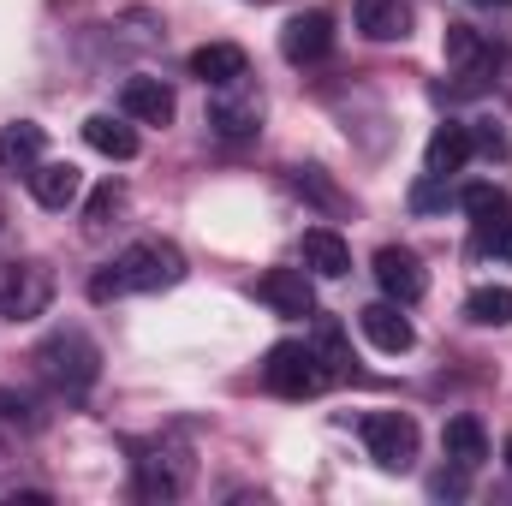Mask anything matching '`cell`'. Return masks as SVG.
Returning a JSON list of instances; mask_svg holds the SVG:
<instances>
[{
  "mask_svg": "<svg viewBox=\"0 0 512 506\" xmlns=\"http://www.w3.org/2000/svg\"><path fill=\"white\" fill-rule=\"evenodd\" d=\"M36 370L54 381V387H66V393H84V387H96V376H102V346L84 328H54L36 346Z\"/></svg>",
  "mask_w": 512,
  "mask_h": 506,
  "instance_id": "obj_2",
  "label": "cell"
},
{
  "mask_svg": "<svg viewBox=\"0 0 512 506\" xmlns=\"http://www.w3.org/2000/svg\"><path fill=\"white\" fill-rule=\"evenodd\" d=\"M471 6H512V0H471Z\"/></svg>",
  "mask_w": 512,
  "mask_h": 506,
  "instance_id": "obj_29",
  "label": "cell"
},
{
  "mask_svg": "<svg viewBox=\"0 0 512 506\" xmlns=\"http://www.w3.org/2000/svg\"><path fill=\"white\" fill-rule=\"evenodd\" d=\"M245 72H251V60H245L239 42H203V48L191 54V78H203L209 90H215V84H233V78H245Z\"/></svg>",
  "mask_w": 512,
  "mask_h": 506,
  "instance_id": "obj_16",
  "label": "cell"
},
{
  "mask_svg": "<svg viewBox=\"0 0 512 506\" xmlns=\"http://www.w3.org/2000/svg\"><path fill=\"white\" fill-rule=\"evenodd\" d=\"M78 191H84V173L72 161H36L30 167V197L42 209H66V203H78Z\"/></svg>",
  "mask_w": 512,
  "mask_h": 506,
  "instance_id": "obj_14",
  "label": "cell"
},
{
  "mask_svg": "<svg viewBox=\"0 0 512 506\" xmlns=\"http://www.w3.org/2000/svg\"><path fill=\"white\" fill-rule=\"evenodd\" d=\"M471 149H477L471 126H435L429 149H423V167H429L435 179H447V173H459V167L471 161Z\"/></svg>",
  "mask_w": 512,
  "mask_h": 506,
  "instance_id": "obj_18",
  "label": "cell"
},
{
  "mask_svg": "<svg viewBox=\"0 0 512 506\" xmlns=\"http://www.w3.org/2000/svg\"><path fill=\"white\" fill-rule=\"evenodd\" d=\"M179 280H185L179 245H167V239H137V245H126V251L90 280V298H96V304H114V298H126V292H167V286H179Z\"/></svg>",
  "mask_w": 512,
  "mask_h": 506,
  "instance_id": "obj_1",
  "label": "cell"
},
{
  "mask_svg": "<svg viewBox=\"0 0 512 506\" xmlns=\"http://www.w3.org/2000/svg\"><path fill=\"white\" fill-rule=\"evenodd\" d=\"M501 459H507V471H512V435H507V453H501Z\"/></svg>",
  "mask_w": 512,
  "mask_h": 506,
  "instance_id": "obj_30",
  "label": "cell"
},
{
  "mask_svg": "<svg viewBox=\"0 0 512 506\" xmlns=\"http://www.w3.org/2000/svg\"><path fill=\"white\" fill-rule=\"evenodd\" d=\"M477 245H483L489 256H501V262H512V209L489 215V221H477Z\"/></svg>",
  "mask_w": 512,
  "mask_h": 506,
  "instance_id": "obj_24",
  "label": "cell"
},
{
  "mask_svg": "<svg viewBox=\"0 0 512 506\" xmlns=\"http://www.w3.org/2000/svg\"><path fill=\"white\" fill-rule=\"evenodd\" d=\"M316 352H322V364H328L334 376H346V370H352V358H346V340H340V328H334V322H322V334H316Z\"/></svg>",
  "mask_w": 512,
  "mask_h": 506,
  "instance_id": "obj_27",
  "label": "cell"
},
{
  "mask_svg": "<svg viewBox=\"0 0 512 506\" xmlns=\"http://www.w3.org/2000/svg\"><path fill=\"white\" fill-rule=\"evenodd\" d=\"M280 54H286L292 66H316V60H328V54H334V12L310 6V12H298V18H286V30H280Z\"/></svg>",
  "mask_w": 512,
  "mask_h": 506,
  "instance_id": "obj_8",
  "label": "cell"
},
{
  "mask_svg": "<svg viewBox=\"0 0 512 506\" xmlns=\"http://www.w3.org/2000/svg\"><path fill=\"white\" fill-rule=\"evenodd\" d=\"M120 209H126V185H114V179L96 185V191H90V209H84V239H102Z\"/></svg>",
  "mask_w": 512,
  "mask_h": 506,
  "instance_id": "obj_23",
  "label": "cell"
},
{
  "mask_svg": "<svg viewBox=\"0 0 512 506\" xmlns=\"http://www.w3.org/2000/svg\"><path fill=\"white\" fill-rule=\"evenodd\" d=\"M441 203H447V179H435V173H429V179L411 191V209H441Z\"/></svg>",
  "mask_w": 512,
  "mask_h": 506,
  "instance_id": "obj_28",
  "label": "cell"
},
{
  "mask_svg": "<svg viewBox=\"0 0 512 506\" xmlns=\"http://www.w3.org/2000/svg\"><path fill=\"white\" fill-rule=\"evenodd\" d=\"M376 280H382V292L393 298V304H417V298L429 292L423 262L405 251V245H382V251H376Z\"/></svg>",
  "mask_w": 512,
  "mask_h": 506,
  "instance_id": "obj_11",
  "label": "cell"
},
{
  "mask_svg": "<svg viewBox=\"0 0 512 506\" xmlns=\"http://www.w3.org/2000/svg\"><path fill=\"white\" fill-rule=\"evenodd\" d=\"M262 84H256L251 72L245 78H233V84H215V96H209V131L215 137H227V143H245L262 131Z\"/></svg>",
  "mask_w": 512,
  "mask_h": 506,
  "instance_id": "obj_5",
  "label": "cell"
},
{
  "mask_svg": "<svg viewBox=\"0 0 512 506\" xmlns=\"http://www.w3.org/2000/svg\"><path fill=\"white\" fill-rule=\"evenodd\" d=\"M447 60H453L459 78L483 84V78H495V66H501V42H489V36L471 30V24H447Z\"/></svg>",
  "mask_w": 512,
  "mask_h": 506,
  "instance_id": "obj_9",
  "label": "cell"
},
{
  "mask_svg": "<svg viewBox=\"0 0 512 506\" xmlns=\"http://www.w3.org/2000/svg\"><path fill=\"white\" fill-rule=\"evenodd\" d=\"M459 203H465V215H471V221H489V215L512 209L501 185H465V197H459Z\"/></svg>",
  "mask_w": 512,
  "mask_h": 506,
  "instance_id": "obj_25",
  "label": "cell"
},
{
  "mask_svg": "<svg viewBox=\"0 0 512 506\" xmlns=\"http://www.w3.org/2000/svg\"><path fill=\"white\" fill-rule=\"evenodd\" d=\"M262 304L274 316H316V286H310V268H268L256 280Z\"/></svg>",
  "mask_w": 512,
  "mask_h": 506,
  "instance_id": "obj_10",
  "label": "cell"
},
{
  "mask_svg": "<svg viewBox=\"0 0 512 506\" xmlns=\"http://www.w3.org/2000/svg\"><path fill=\"white\" fill-rule=\"evenodd\" d=\"M84 137H90V149L108 155V161H131V155H137L131 120H114V114H90V120H84Z\"/></svg>",
  "mask_w": 512,
  "mask_h": 506,
  "instance_id": "obj_21",
  "label": "cell"
},
{
  "mask_svg": "<svg viewBox=\"0 0 512 506\" xmlns=\"http://www.w3.org/2000/svg\"><path fill=\"white\" fill-rule=\"evenodd\" d=\"M120 108H126L131 126H173V90L161 78H131Z\"/></svg>",
  "mask_w": 512,
  "mask_h": 506,
  "instance_id": "obj_15",
  "label": "cell"
},
{
  "mask_svg": "<svg viewBox=\"0 0 512 506\" xmlns=\"http://www.w3.org/2000/svg\"><path fill=\"white\" fill-rule=\"evenodd\" d=\"M298 256H304V268H310L316 280H340V274H352V245H346L334 227H310L304 245H298Z\"/></svg>",
  "mask_w": 512,
  "mask_h": 506,
  "instance_id": "obj_13",
  "label": "cell"
},
{
  "mask_svg": "<svg viewBox=\"0 0 512 506\" xmlns=\"http://www.w3.org/2000/svg\"><path fill=\"white\" fill-rule=\"evenodd\" d=\"M441 453H447V465L477 471V465L489 459V435H483V423H477V417H453V423L441 429Z\"/></svg>",
  "mask_w": 512,
  "mask_h": 506,
  "instance_id": "obj_17",
  "label": "cell"
},
{
  "mask_svg": "<svg viewBox=\"0 0 512 506\" xmlns=\"http://www.w3.org/2000/svg\"><path fill=\"white\" fill-rule=\"evenodd\" d=\"M358 328H364V340L376 346V352H387V358H399V352H411V322H405V304H370V310H358Z\"/></svg>",
  "mask_w": 512,
  "mask_h": 506,
  "instance_id": "obj_12",
  "label": "cell"
},
{
  "mask_svg": "<svg viewBox=\"0 0 512 506\" xmlns=\"http://www.w3.org/2000/svg\"><path fill=\"white\" fill-rule=\"evenodd\" d=\"M465 316L477 328H512V286H477L465 298Z\"/></svg>",
  "mask_w": 512,
  "mask_h": 506,
  "instance_id": "obj_22",
  "label": "cell"
},
{
  "mask_svg": "<svg viewBox=\"0 0 512 506\" xmlns=\"http://www.w3.org/2000/svg\"><path fill=\"white\" fill-rule=\"evenodd\" d=\"M358 30L370 42H399L411 30V12H405V0H358Z\"/></svg>",
  "mask_w": 512,
  "mask_h": 506,
  "instance_id": "obj_20",
  "label": "cell"
},
{
  "mask_svg": "<svg viewBox=\"0 0 512 506\" xmlns=\"http://www.w3.org/2000/svg\"><path fill=\"white\" fill-rule=\"evenodd\" d=\"M262 381H268V393H280V399H316V393L334 381V370L322 364L316 346L280 340V346L268 352V364H262Z\"/></svg>",
  "mask_w": 512,
  "mask_h": 506,
  "instance_id": "obj_3",
  "label": "cell"
},
{
  "mask_svg": "<svg viewBox=\"0 0 512 506\" xmlns=\"http://www.w3.org/2000/svg\"><path fill=\"white\" fill-rule=\"evenodd\" d=\"M54 304V268L48 262H18L0 280V316L6 322H36Z\"/></svg>",
  "mask_w": 512,
  "mask_h": 506,
  "instance_id": "obj_6",
  "label": "cell"
},
{
  "mask_svg": "<svg viewBox=\"0 0 512 506\" xmlns=\"http://www.w3.org/2000/svg\"><path fill=\"white\" fill-rule=\"evenodd\" d=\"M42 126H30V120H12V126L0 131V173H30L36 161H42Z\"/></svg>",
  "mask_w": 512,
  "mask_h": 506,
  "instance_id": "obj_19",
  "label": "cell"
},
{
  "mask_svg": "<svg viewBox=\"0 0 512 506\" xmlns=\"http://www.w3.org/2000/svg\"><path fill=\"white\" fill-rule=\"evenodd\" d=\"M364 447L382 471H411L417 465V423L405 411H370L364 417Z\"/></svg>",
  "mask_w": 512,
  "mask_h": 506,
  "instance_id": "obj_7",
  "label": "cell"
},
{
  "mask_svg": "<svg viewBox=\"0 0 512 506\" xmlns=\"http://www.w3.org/2000/svg\"><path fill=\"white\" fill-rule=\"evenodd\" d=\"M292 185H298V191H310V197H316V203H328V209H346V197L322 179V167H298V173H292Z\"/></svg>",
  "mask_w": 512,
  "mask_h": 506,
  "instance_id": "obj_26",
  "label": "cell"
},
{
  "mask_svg": "<svg viewBox=\"0 0 512 506\" xmlns=\"http://www.w3.org/2000/svg\"><path fill=\"white\" fill-rule=\"evenodd\" d=\"M131 471H137V495H143V501H179V495L191 489V453H185L179 441H149V447H137Z\"/></svg>",
  "mask_w": 512,
  "mask_h": 506,
  "instance_id": "obj_4",
  "label": "cell"
}]
</instances>
